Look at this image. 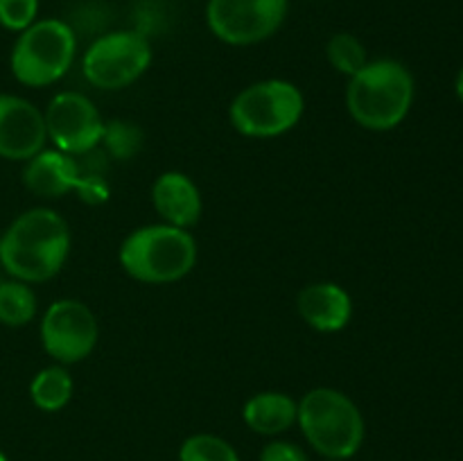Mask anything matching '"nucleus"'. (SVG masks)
Returning a JSON list of instances; mask_svg holds the SVG:
<instances>
[{"label":"nucleus","mask_w":463,"mask_h":461,"mask_svg":"<svg viewBox=\"0 0 463 461\" xmlns=\"http://www.w3.org/2000/svg\"><path fill=\"white\" fill-rule=\"evenodd\" d=\"M71 253L68 221L52 208L21 212L0 235V265L9 278L27 285L48 283L63 269Z\"/></svg>","instance_id":"f257e3e1"},{"label":"nucleus","mask_w":463,"mask_h":461,"mask_svg":"<svg viewBox=\"0 0 463 461\" xmlns=\"http://www.w3.org/2000/svg\"><path fill=\"white\" fill-rule=\"evenodd\" d=\"M414 95V75L405 63L389 57L369 59L362 71L348 77V116L366 131H392L410 116Z\"/></svg>","instance_id":"f03ea898"},{"label":"nucleus","mask_w":463,"mask_h":461,"mask_svg":"<svg viewBox=\"0 0 463 461\" xmlns=\"http://www.w3.org/2000/svg\"><path fill=\"white\" fill-rule=\"evenodd\" d=\"M197 256L194 235L163 221L134 229L118 251L122 271L143 285L179 283L194 269Z\"/></svg>","instance_id":"7ed1b4c3"},{"label":"nucleus","mask_w":463,"mask_h":461,"mask_svg":"<svg viewBox=\"0 0 463 461\" xmlns=\"http://www.w3.org/2000/svg\"><path fill=\"white\" fill-rule=\"evenodd\" d=\"M297 425L307 446L324 459H353L366 437L357 402L335 387H315L303 393Z\"/></svg>","instance_id":"20e7f679"},{"label":"nucleus","mask_w":463,"mask_h":461,"mask_svg":"<svg viewBox=\"0 0 463 461\" xmlns=\"http://www.w3.org/2000/svg\"><path fill=\"white\" fill-rule=\"evenodd\" d=\"M77 57V32L63 18H36L18 32L9 68L18 84L45 89L68 75Z\"/></svg>","instance_id":"39448f33"},{"label":"nucleus","mask_w":463,"mask_h":461,"mask_svg":"<svg viewBox=\"0 0 463 461\" xmlns=\"http://www.w3.org/2000/svg\"><path fill=\"white\" fill-rule=\"evenodd\" d=\"M306 98L288 80H260L244 86L229 107L233 129L244 138L269 140L288 134L301 122Z\"/></svg>","instance_id":"423d86ee"},{"label":"nucleus","mask_w":463,"mask_h":461,"mask_svg":"<svg viewBox=\"0 0 463 461\" xmlns=\"http://www.w3.org/2000/svg\"><path fill=\"white\" fill-rule=\"evenodd\" d=\"M154 61L147 34L140 30H113L99 34L81 57V75L99 90H122L140 80Z\"/></svg>","instance_id":"0eeeda50"},{"label":"nucleus","mask_w":463,"mask_h":461,"mask_svg":"<svg viewBox=\"0 0 463 461\" xmlns=\"http://www.w3.org/2000/svg\"><path fill=\"white\" fill-rule=\"evenodd\" d=\"M289 0H208L206 27L217 41L249 48L271 39L288 18Z\"/></svg>","instance_id":"6e6552de"},{"label":"nucleus","mask_w":463,"mask_h":461,"mask_svg":"<svg viewBox=\"0 0 463 461\" xmlns=\"http://www.w3.org/2000/svg\"><path fill=\"white\" fill-rule=\"evenodd\" d=\"M39 337L41 346L52 357L54 364H77L84 362L98 346V316L77 298H59L45 310L39 325Z\"/></svg>","instance_id":"1a4fd4ad"},{"label":"nucleus","mask_w":463,"mask_h":461,"mask_svg":"<svg viewBox=\"0 0 463 461\" xmlns=\"http://www.w3.org/2000/svg\"><path fill=\"white\" fill-rule=\"evenodd\" d=\"M45 131L54 149L68 156H84L99 147L104 118L93 99L80 90H61L43 111Z\"/></svg>","instance_id":"9d476101"},{"label":"nucleus","mask_w":463,"mask_h":461,"mask_svg":"<svg viewBox=\"0 0 463 461\" xmlns=\"http://www.w3.org/2000/svg\"><path fill=\"white\" fill-rule=\"evenodd\" d=\"M45 118L36 104L14 93H0V158L25 163L45 149Z\"/></svg>","instance_id":"9b49d317"},{"label":"nucleus","mask_w":463,"mask_h":461,"mask_svg":"<svg viewBox=\"0 0 463 461\" xmlns=\"http://www.w3.org/2000/svg\"><path fill=\"white\" fill-rule=\"evenodd\" d=\"M152 206L163 224L190 230L202 220L203 199L199 185L185 172L167 170L154 181Z\"/></svg>","instance_id":"f8f14e48"},{"label":"nucleus","mask_w":463,"mask_h":461,"mask_svg":"<svg viewBox=\"0 0 463 461\" xmlns=\"http://www.w3.org/2000/svg\"><path fill=\"white\" fill-rule=\"evenodd\" d=\"M298 316L317 333H339L353 319V298L342 285L321 280L310 283L297 296Z\"/></svg>","instance_id":"ddd939ff"},{"label":"nucleus","mask_w":463,"mask_h":461,"mask_svg":"<svg viewBox=\"0 0 463 461\" xmlns=\"http://www.w3.org/2000/svg\"><path fill=\"white\" fill-rule=\"evenodd\" d=\"M77 183H80L77 156H68L54 147L41 149L23 165V185L36 197L59 199L72 193Z\"/></svg>","instance_id":"4468645a"},{"label":"nucleus","mask_w":463,"mask_h":461,"mask_svg":"<svg viewBox=\"0 0 463 461\" xmlns=\"http://www.w3.org/2000/svg\"><path fill=\"white\" fill-rule=\"evenodd\" d=\"M298 400L283 391L253 393L242 407V420L260 437H280L297 425Z\"/></svg>","instance_id":"2eb2a0df"},{"label":"nucleus","mask_w":463,"mask_h":461,"mask_svg":"<svg viewBox=\"0 0 463 461\" xmlns=\"http://www.w3.org/2000/svg\"><path fill=\"white\" fill-rule=\"evenodd\" d=\"M72 391H75V384L68 373V366L63 364L45 366L30 382L32 405L41 411H48V414L61 411L71 402Z\"/></svg>","instance_id":"dca6fc26"},{"label":"nucleus","mask_w":463,"mask_h":461,"mask_svg":"<svg viewBox=\"0 0 463 461\" xmlns=\"http://www.w3.org/2000/svg\"><path fill=\"white\" fill-rule=\"evenodd\" d=\"M36 294L23 280H0V324L23 328L36 316Z\"/></svg>","instance_id":"f3484780"},{"label":"nucleus","mask_w":463,"mask_h":461,"mask_svg":"<svg viewBox=\"0 0 463 461\" xmlns=\"http://www.w3.org/2000/svg\"><path fill=\"white\" fill-rule=\"evenodd\" d=\"M143 129L136 122L113 118V120L104 122L99 147L113 161H131L143 149Z\"/></svg>","instance_id":"a211bd4d"},{"label":"nucleus","mask_w":463,"mask_h":461,"mask_svg":"<svg viewBox=\"0 0 463 461\" xmlns=\"http://www.w3.org/2000/svg\"><path fill=\"white\" fill-rule=\"evenodd\" d=\"M326 59L333 66L335 72L344 77H353L357 71L366 66L369 54H366L364 43L351 32H337L326 43Z\"/></svg>","instance_id":"6ab92c4d"},{"label":"nucleus","mask_w":463,"mask_h":461,"mask_svg":"<svg viewBox=\"0 0 463 461\" xmlns=\"http://www.w3.org/2000/svg\"><path fill=\"white\" fill-rule=\"evenodd\" d=\"M179 461H242L238 450L224 437L211 432H197L184 438L179 447Z\"/></svg>","instance_id":"aec40b11"},{"label":"nucleus","mask_w":463,"mask_h":461,"mask_svg":"<svg viewBox=\"0 0 463 461\" xmlns=\"http://www.w3.org/2000/svg\"><path fill=\"white\" fill-rule=\"evenodd\" d=\"M41 0H0V27L23 32L39 18Z\"/></svg>","instance_id":"412c9836"},{"label":"nucleus","mask_w":463,"mask_h":461,"mask_svg":"<svg viewBox=\"0 0 463 461\" xmlns=\"http://www.w3.org/2000/svg\"><path fill=\"white\" fill-rule=\"evenodd\" d=\"M258 461H310L307 459L306 450L301 446L292 441H285V438H274V441L267 443L260 450Z\"/></svg>","instance_id":"4be33fe9"},{"label":"nucleus","mask_w":463,"mask_h":461,"mask_svg":"<svg viewBox=\"0 0 463 461\" xmlns=\"http://www.w3.org/2000/svg\"><path fill=\"white\" fill-rule=\"evenodd\" d=\"M455 93H457V99L463 104V66L459 68V72H457V80H455Z\"/></svg>","instance_id":"5701e85b"},{"label":"nucleus","mask_w":463,"mask_h":461,"mask_svg":"<svg viewBox=\"0 0 463 461\" xmlns=\"http://www.w3.org/2000/svg\"><path fill=\"white\" fill-rule=\"evenodd\" d=\"M0 461H9V459H7V455H5L3 450H0Z\"/></svg>","instance_id":"b1692460"},{"label":"nucleus","mask_w":463,"mask_h":461,"mask_svg":"<svg viewBox=\"0 0 463 461\" xmlns=\"http://www.w3.org/2000/svg\"><path fill=\"white\" fill-rule=\"evenodd\" d=\"M324 461H351V459H324Z\"/></svg>","instance_id":"393cba45"}]
</instances>
